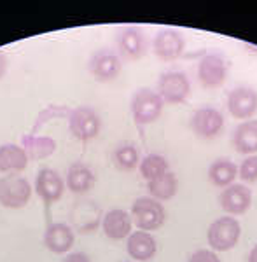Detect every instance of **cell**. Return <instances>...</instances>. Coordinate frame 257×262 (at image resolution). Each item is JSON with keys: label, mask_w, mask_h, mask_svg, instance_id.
Segmentation results:
<instances>
[{"label": "cell", "mask_w": 257, "mask_h": 262, "mask_svg": "<svg viewBox=\"0 0 257 262\" xmlns=\"http://www.w3.org/2000/svg\"><path fill=\"white\" fill-rule=\"evenodd\" d=\"M242 236V226L234 217L224 215L210 224L206 231V239L213 252H227L238 243Z\"/></svg>", "instance_id": "1"}, {"label": "cell", "mask_w": 257, "mask_h": 262, "mask_svg": "<svg viewBox=\"0 0 257 262\" xmlns=\"http://www.w3.org/2000/svg\"><path fill=\"white\" fill-rule=\"evenodd\" d=\"M132 221L140 231H158L166 221V212L161 201L154 198H138L132 206Z\"/></svg>", "instance_id": "2"}, {"label": "cell", "mask_w": 257, "mask_h": 262, "mask_svg": "<svg viewBox=\"0 0 257 262\" xmlns=\"http://www.w3.org/2000/svg\"><path fill=\"white\" fill-rule=\"evenodd\" d=\"M163 103L165 101L161 100L158 91H153L149 88L138 90L132 100V114L135 122L140 126H145L158 121L163 112Z\"/></svg>", "instance_id": "3"}, {"label": "cell", "mask_w": 257, "mask_h": 262, "mask_svg": "<svg viewBox=\"0 0 257 262\" xmlns=\"http://www.w3.org/2000/svg\"><path fill=\"white\" fill-rule=\"evenodd\" d=\"M32 198V185L27 179L18 175H7L0 179V205L4 208H23Z\"/></svg>", "instance_id": "4"}, {"label": "cell", "mask_w": 257, "mask_h": 262, "mask_svg": "<svg viewBox=\"0 0 257 262\" xmlns=\"http://www.w3.org/2000/svg\"><path fill=\"white\" fill-rule=\"evenodd\" d=\"M69 128H70V133H72L77 140L88 142L100 133V129H102V121H100L98 114L95 112V108L82 105V107H77L70 112Z\"/></svg>", "instance_id": "5"}, {"label": "cell", "mask_w": 257, "mask_h": 262, "mask_svg": "<svg viewBox=\"0 0 257 262\" xmlns=\"http://www.w3.org/2000/svg\"><path fill=\"white\" fill-rule=\"evenodd\" d=\"M191 93V82L184 72H165L158 81V95L172 105L184 103Z\"/></svg>", "instance_id": "6"}, {"label": "cell", "mask_w": 257, "mask_h": 262, "mask_svg": "<svg viewBox=\"0 0 257 262\" xmlns=\"http://www.w3.org/2000/svg\"><path fill=\"white\" fill-rule=\"evenodd\" d=\"M227 79V65L221 54H206L198 65V81L203 88H221Z\"/></svg>", "instance_id": "7"}, {"label": "cell", "mask_w": 257, "mask_h": 262, "mask_svg": "<svg viewBox=\"0 0 257 262\" xmlns=\"http://www.w3.org/2000/svg\"><path fill=\"white\" fill-rule=\"evenodd\" d=\"M191 128L196 137L203 140H212L224 128V116L212 107H203L191 117Z\"/></svg>", "instance_id": "8"}, {"label": "cell", "mask_w": 257, "mask_h": 262, "mask_svg": "<svg viewBox=\"0 0 257 262\" xmlns=\"http://www.w3.org/2000/svg\"><path fill=\"white\" fill-rule=\"evenodd\" d=\"M222 210L227 215H243L248 212L252 205V191L243 184H231L219 196Z\"/></svg>", "instance_id": "9"}, {"label": "cell", "mask_w": 257, "mask_h": 262, "mask_svg": "<svg viewBox=\"0 0 257 262\" xmlns=\"http://www.w3.org/2000/svg\"><path fill=\"white\" fill-rule=\"evenodd\" d=\"M88 69L93 74V77L100 82L114 81L121 74V58L111 49H102L95 53L90 60Z\"/></svg>", "instance_id": "10"}, {"label": "cell", "mask_w": 257, "mask_h": 262, "mask_svg": "<svg viewBox=\"0 0 257 262\" xmlns=\"http://www.w3.org/2000/svg\"><path fill=\"white\" fill-rule=\"evenodd\" d=\"M63 191H65V182L60 177V173L54 171L53 168H42L37 173L35 179V192L46 205H51L61 200Z\"/></svg>", "instance_id": "11"}, {"label": "cell", "mask_w": 257, "mask_h": 262, "mask_svg": "<svg viewBox=\"0 0 257 262\" xmlns=\"http://www.w3.org/2000/svg\"><path fill=\"white\" fill-rule=\"evenodd\" d=\"M227 111L237 119H248L257 112V91L248 86L234 88L227 96Z\"/></svg>", "instance_id": "12"}, {"label": "cell", "mask_w": 257, "mask_h": 262, "mask_svg": "<svg viewBox=\"0 0 257 262\" xmlns=\"http://www.w3.org/2000/svg\"><path fill=\"white\" fill-rule=\"evenodd\" d=\"M154 53L159 60L172 61L177 60L185 49V39L180 32L172 30V28H165V30L158 32L154 37Z\"/></svg>", "instance_id": "13"}, {"label": "cell", "mask_w": 257, "mask_h": 262, "mask_svg": "<svg viewBox=\"0 0 257 262\" xmlns=\"http://www.w3.org/2000/svg\"><path fill=\"white\" fill-rule=\"evenodd\" d=\"M117 49L126 60H138L147 51L145 35L138 27H124L117 35Z\"/></svg>", "instance_id": "14"}, {"label": "cell", "mask_w": 257, "mask_h": 262, "mask_svg": "<svg viewBox=\"0 0 257 262\" xmlns=\"http://www.w3.org/2000/svg\"><path fill=\"white\" fill-rule=\"evenodd\" d=\"M75 242L74 231L67 224H49L48 229L44 232V245L49 252L53 253H67L72 250Z\"/></svg>", "instance_id": "15"}, {"label": "cell", "mask_w": 257, "mask_h": 262, "mask_svg": "<svg viewBox=\"0 0 257 262\" xmlns=\"http://www.w3.org/2000/svg\"><path fill=\"white\" fill-rule=\"evenodd\" d=\"M132 227H133L132 215L119 208L107 212L102 221V229L105 232V236L111 239H116V242L128 238L132 234Z\"/></svg>", "instance_id": "16"}, {"label": "cell", "mask_w": 257, "mask_h": 262, "mask_svg": "<svg viewBox=\"0 0 257 262\" xmlns=\"http://www.w3.org/2000/svg\"><path fill=\"white\" fill-rule=\"evenodd\" d=\"M126 250H128L130 257L138 262L151 260L158 252V245L153 234L147 231H135L128 236V242H126Z\"/></svg>", "instance_id": "17"}, {"label": "cell", "mask_w": 257, "mask_h": 262, "mask_svg": "<svg viewBox=\"0 0 257 262\" xmlns=\"http://www.w3.org/2000/svg\"><path fill=\"white\" fill-rule=\"evenodd\" d=\"M233 145L243 156L257 154V121L250 119L237 126L233 135Z\"/></svg>", "instance_id": "18"}, {"label": "cell", "mask_w": 257, "mask_h": 262, "mask_svg": "<svg viewBox=\"0 0 257 262\" xmlns=\"http://www.w3.org/2000/svg\"><path fill=\"white\" fill-rule=\"evenodd\" d=\"M95 185V175L84 163H74L67 173V187L74 194H84Z\"/></svg>", "instance_id": "19"}, {"label": "cell", "mask_w": 257, "mask_h": 262, "mask_svg": "<svg viewBox=\"0 0 257 262\" xmlns=\"http://www.w3.org/2000/svg\"><path fill=\"white\" fill-rule=\"evenodd\" d=\"M28 154L23 147L14 143H6L0 147V171H21L28 164Z\"/></svg>", "instance_id": "20"}, {"label": "cell", "mask_w": 257, "mask_h": 262, "mask_svg": "<svg viewBox=\"0 0 257 262\" xmlns=\"http://www.w3.org/2000/svg\"><path fill=\"white\" fill-rule=\"evenodd\" d=\"M238 177V166L229 159H217L210 164L208 168V179L217 187H227L234 182Z\"/></svg>", "instance_id": "21"}, {"label": "cell", "mask_w": 257, "mask_h": 262, "mask_svg": "<svg viewBox=\"0 0 257 262\" xmlns=\"http://www.w3.org/2000/svg\"><path fill=\"white\" fill-rule=\"evenodd\" d=\"M179 191V180L174 171H166L159 179L149 182V192L156 201H168Z\"/></svg>", "instance_id": "22"}, {"label": "cell", "mask_w": 257, "mask_h": 262, "mask_svg": "<svg viewBox=\"0 0 257 262\" xmlns=\"http://www.w3.org/2000/svg\"><path fill=\"white\" fill-rule=\"evenodd\" d=\"M23 149L27 150L28 158L32 159H46L56 150V142L51 137H23Z\"/></svg>", "instance_id": "23"}, {"label": "cell", "mask_w": 257, "mask_h": 262, "mask_svg": "<svg viewBox=\"0 0 257 262\" xmlns=\"http://www.w3.org/2000/svg\"><path fill=\"white\" fill-rule=\"evenodd\" d=\"M112 163L119 171H132L138 164V150L132 143H123L112 154Z\"/></svg>", "instance_id": "24"}, {"label": "cell", "mask_w": 257, "mask_h": 262, "mask_svg": "<svg viewBox=\"0 0 257 262\" xmlns=\"http://www.w3.org/2000/svg\"><path fill=\"white\" fill-rule=\"evenodd\" d=\"M166 171H170L168 161L159 154H149L144 158V161L140 163V175L144 177L147 182H153L159 179L161 175H165Z\"/></svg>", "instance_id": "25"}, {"label": "cell", "mask_w": 257, "mask_h": 262, "mask_svg": "<svg viewBox=\"0 0 257 262\" xmlns=\"http://www.w3.org/2000/svg\"><path fill=\"white\" fill-rule=\"evenodd\" d=\"M240 179L247 184H255L257 182V156H247L238 166Z\"/></svg>", "instance_id": "26"}, {"label": "cell", "mask_w": 257, "mask_h": 262, "mask_svg": "<svg viewBox=\"0 0 257 262\" xmlns=\"http://www.w3.org/2000/svg\"><path fill=\"white\" fill-rule=\"evenodd\" d=\"M189 262H221V259L217 257V253H213V250H196L195 253L191 255Z\"/></svg>", "instance_id": "27"}, {"label": "cell", "mask_w": 257, "mask_h": 262, "mask_svg": "<svg viewBox=\"0 0 257 262\" xmlns=\"http://www.w3.org/2000/svg\"><path fill=\"white\" fill-rule=\"evenodd\" d=\"M61 262H91V259L84 252H74V253H69Z\"/></svg>", "instance_id": "28"}, {"label": "cell", "mask_w": 257, "mask_h": 262, "mask_svg": "<svg viewBox=\"0 0 257 262\" xmlns=\"http://www.w3.org/2000/svg\"><path fill=\"white\" fill-rule=\"evenodd\" d=\"M7 72V56L4 53H0V79L6 75Z\"/></svg>", "instance_id": "29"}, {"label": "cell", "mask_w": 257, "mask_h": 262, "mask_svg": "<svg viewBox=\"0 0 257 262\" xmlns=\"http://www.w3.org/2000/svg\"><path fill=\"white\" fill-rule=\"evenodd\" d=\"M248 262H257V245L248 253Z\"/></svg>", "instance_id": "30"}]
</instances>
